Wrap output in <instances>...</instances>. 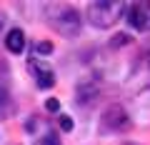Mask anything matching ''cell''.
Listing matches in <instances>:
<instances>
[{"label":"cell","instance_id":"1","mask_svg":"<svg viewBox=\"0 0 150 145\" xmlns=\"http://www.w3.org/2000/svg\"><path fill=\"white\" fill-rule=\"evenodd\" d=\"M123 13H125V3H120V0H95V3L88 5L85 15H88V23L93 28L110 30L123 18Z\"/></svg>","mask_w":150,"mask_h":145},{"label":"cell","instance_id":"2","mask_svg":"<svg viewBox=\"0 0 150 145\" xmlns=\"http://www.w3.org/2000/svg\"><path fill=\"white\" fill-rule=\"evenodd\" d=\"M45 15H48L50 25H53L60 35H65V38L80 35L83 18H80V13L75 10V8H70V5H50L48 10H45Z\"/></svg>","mask_w":150,"mask_h":145},{"label":"cell","instance_id":"3","mask_svg":"<svg viewBox=\"0 0 150 145\" xmlns=\"http://www.w3.org/2000/svg\"><path fill=\"white\" fill-rule=\"evenodd\" d=\"M100 125L105 133H125V130H130V115L125 113V108L123 105H108L105 110H103L100 115Z\"/></svg>","mask_w":150,"mask_h":145},{"label":"cell","instance_id":"4","mask_svg":"<svg viewBox=\"0 0 150 145\" xmlns=\"http://www.w3.org/2000/svg\"><path fill=\"white\" fill-rule=\"evenodd\" d=\"M128 23L138 33H150V3H133L128 8Z\"/></svg>","mask_w":150,"mask_h":145},{"label":"cell","instance_id":"5","mask_svg":"<svg viewBox=\"0 0 150 145\" xmlns=\"http://www.w3.org/2000/svg\"><path fill=\"white\" fill-rule=\"evenodd\" d=\"M28 70H30V75H33V80H35L38 88L48 90V88L55 85V73L50 70V65L38 63V60H30V63H28Z\"/></svg>","mask_w":150,"mask_h":145},{"label":"cell","instance_id":"6","mask_svg":"<svg viewBox=\"0 0 150 145\" xmlns=\"http://www.w3.org/2000/svg\"><path fill=\"white\" fill-rule=\"evenodd\" d=\"M15 115V100L10 95V88L0 83V120H8Z\"/></svg>","mask_w":150,"mask_h":145},{"label":"cell","instance_id":"7","mask_svg":"<svg viewBox=\"0 0 150 145\" xmlns=\"http://www.w3.org/2000/svg\"><path fill=\"white\" fill-rule=\"evenodd\" d=\"M5 48H8V53H13V55H20L23 50H25V33H23L20 28L8 30V35H5Z\"/></svg>","mask_w":150,"mask_h":145},{"label":"cell","instance_id":"8","mask_svg":"<svg viewBox=\"0 0 150 145\" xmlns=\"http://www.w3.org/2000/svg\"><path fill=\"white\" fill-rule=\"evenodd\" d=\"M35 145H63V143H60V135H58V130L48 128L43 135H38V138H35Z\"/></svg>","mask_w":150,"mask_h":145},{"label":"cell","instance_id":"9","mask_svg":"<svg viewBox=\"0 0 150 145\" xmlns=\"http://www.w3.org/2000/svg\"><path fill=\"white\" fill-rule=\"evenodd\" d=\"M95 95H98V88L90 85V83H83V85L78 88V98H80V103H90Z\"/></svg>","mask_w":150,"mask_h":145},{"label":"cell","instance_id":"10","mask_svg":"<svg viewBox=\"0 0 150 145\" xmlns=\"http://www.w3.org/2000/svg\"><path fill=\"white\" fill-rule=\"evenodd\" d=\"M130 43H133V38H130L128 33H118V35H112L110 48H125V45H130Z\"/></svg>","mask_w":150,"mask_h":145},{"label":"cell","instance_id":"11","mask_svg":"<svg viewBox=\"0 0 150 145\" xmlns=\"http://www.w3.org/2000/svg\"><path fill=\"white\" fill-rule=\"evenodd\" d=\"M53 53V43L50 40H38L35 43V55H50Z\"/></svg>","mask_w":150,"mask_h":145},{"label":"cell","instance_id":"12","mask_svg":"<svg viewBox=\"0 0 150 145\" xmlns=\"http://www.w3.org/2000/svg\"><path fill=\"white\" fill-rule=\"evenodd\" d=\"M58 125H60V130H63V133H70V130H73V118H70V115H65V113H60Z\"/></svg>","mask_w":150,"mask_h":145},{"label":"cell","instance_id":"13","mask_svg":"<svg viewBox=\"0 0 150 145\" xmlns=\"http://www.w3.org/2000/svg\"><path fill=\"white\" fill-rule=\"evenodd\" d=\"M45 110L48 113H60V100L58 98H48L45 100Z\"/></svg>","mask_w":150,"mask_h":145},{"label":"cell","instance_id":"14","mask_svg":"<svg viewBox=\"0 0 150 145\" xmlns=\"http://www.w3.org/2000/svg\"><path fill=\"white\" fill-rule=\"evenodd\" d=\"M3 30H5V15L0 13V35H3Z\"/></svg>","mask_w":150,"mask_h":145},{"label":"cell","instance_id":"15","mask_svg":"<svg viewBox=\"0 0 150 145\" xmlns=\"http://www.w3.org/2000/svg\"><path fill=\"white\" fill-rule=\"evenodd\" d=\"M148 60H150V50H148Z\"/></svg>","mask_w":150,"mask_h":145}]
</instances>
